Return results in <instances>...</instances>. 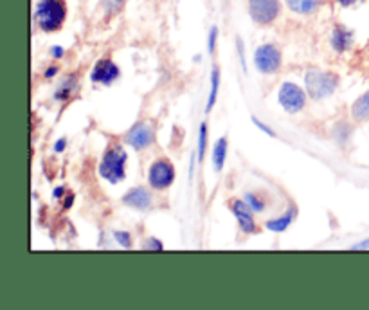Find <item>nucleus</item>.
Segmentation results:
<instances>
[{
    "instance_id": "f257e3e1",
    "label": "nucleus",
    "mask_w": 369,
    "mask_h": 310,
    "mask_svg": "<svg viewBox=\"0 0 369 310\" xmlns=\"http://www.w3.org/2000/svg\"><path fill=\"white\" fill-rule=\"evenodd\" d=\"M65 16H67V10L62 0H40L36 5V24L45 33L58 31L64 25Z\"/></svg>"
},
{
    "instance_id": "f03ea898",
    "label": "nucleus",
    "mask_w": 369,
    "mask_h": 310,
    "mask_svg": "<svg viewBox=\"0 0 369 310\" xmlns=\"http://www.w3.org/2000/svg\"><path fill=\"white\" fill-rule=\"evenodd\" d=\"M306 92L314 99H325L337 90L339 76L326 70H308L305 76Z\"/></svg>"
},
{
    "instance_id": "7ed1b4c3",
    "label": "nucleus",
    "mask_w": 369,
    "mask_h": 310,
    "mask_svg": "<svg viewBox=\"0 0 369 310\" xmlns=\"http://www.w3.org/2000/svg\"><path fill=\"white\" fill-rule=\"evenodd\" d=\"M124 164H126V152H124L123 146L115 144V146L109 148V152L105 153L101 166H99V175L112 184L121 183L124 175H126Z\"/></svg>"
},
{
    "instance_id": "20e7f679",
    "label": "nucleus",
    "mask_w": 369,
    "mask_h": 310,
    "mask_svg": "<svg viewBox=\"0 0 369 310\" xmlns=\"http://www.w3.org/2000/svg\"><path fill=\"white\" fill-rule=\"evenodd\" d=\"M279 0H249L251 18L260 25L272 24L279 15Z\"/></svg>"
},
{
    "instance_id": "39448f33",
    "label": "nucleus",
    "mask_w": 369,
    "mask_h": 310,
    "mask_svg": "<svg viewBox=\"0 0 369 310\" xmlns=\"http://www.w3.org/2000/svg\"><path fill=\"white\" fill-rule=\"evenodd\" d=\"M175 181V168L166 159H159L148 172V183L153 190H166Z\"/></svg>"
},
{
    "instance_id": "423d86ee",
    "label": "nucleus",
    "mask_w": 369,
    "mask_h": 310,
    "mask_svg": "<svg viewBox=\"0 0 369 310\" xmlns=\"http://www.w3.org/2000/svg\"><path fill=\"white\" fill-rule=\"evenodd\" d=\"M254 64H256V69L263 74L277 73L281 67L279 49L272 44L261 45L254 53Z\"/></svg>"
},
{
    "instance_id": "0eeeda50",
    "label": "nucleus",
    "mask_w": 369,
    "mask_h": 310,
    "mask_svg": "<svg viewBox=\"0 0 369 310\" xmlns=\"http://www.w3.org/2000/svg\"><path fill=\"white\" fill-rule=\"evenodd\" d=\"M279 103L286 112H299L306 103V92H303L299 85L283 83L279 89Z\"/></svg>"
},
{
    "instance_id": "6e6552de",
    "label": "nucleus",
    "mask_w": 369,
    "mask_h": 310,
    "mask_svg": "<svg viewBox=\"0 0 369 310\" xmlns=\"http://www.w3.org/2000/svg\"><path fill=\"white\" fill-rule=\"evenodd\" d=\"M153 139H155V132H153L152 125L139 121V123H135L130 128V132L126 133L124 141L132 148H135V150H144V148L152 146Z\"/></svg>"
},
{
    "instance_id": "1a4fd4ad",
    "label": "nucleus",
    "mask_w": 369,
    "mask_h": 310,
    "mask_svg": "<svg viewBox=\"0 0 369 310\" xmlns=\"http://www.w3.org/2000/svg\"><path fill=\"white\" fill-rule=\"evenodd\" d=\"M229 206H231L232 215L236 217L238 224H240L241 231L247 233V235H251V233L256 231V222H254V217H252V213L254 211L249 207V204H247L245 201H238V198H234Z\"/></svg>"
},
{
    "instance_id": "9d476101",
    "label": "nucleus",
    "mask_w": 369,
    "mask_h": 310,
    "mask_svg": "<svg viewBox=\"0 0 369 310\" xmlns=\"http://www.w3.org/2000/svg\"><path fill=\"white\" fill-rule=\"evenodd\" d=\"M119 76V67L110 60H101L98 64L94 65L92 74H90V79L94 83H112L113 79H118Z\"/></svg>"
},
{
    "instance_id": "9b49d317",
    "label": "nucleus",
    "mask_w": 369,
    "mask_h": 310,
    "mask_svg": "<svg viewBox=\"0 0 369 310\" xmlns=\"http://www.w3.org/2000/svg\"><path fill=\"white\" fill-rule=\"evenodd\" d=\"M123 202L126 206L133 207V209H139V211H146L152 207V193L148 192L146 188L137 186L132 188L126 195L123 197Z\"/></svg>"
},
{
    "instance_id": "f8f14e48",
    "label": "nucleus",
    "mask_w": 369,
    "mask_h": 310,
    "mask_svg": "<svg viewBox=\"0 0 369 310\" xmlns=\"http://www.w3.org/2000/svg\"><path fill=\"white\" fill-rule=\"evenodd\" d=\"M351 42H353V33L350 29H346L342 25H335L333 33H331V45L337 53H344L346 49H350Z\"/></svg>"
},
{
    "instance_id": "ddd939ff",
    "label": "nucleus",
    "mask_w": 369,
    "mask_h": 310,
    "mask_svg": "<svg viewBox=\"0 0 369 310\" xmlns=\"http://www.w3.org/2000/svg\"><path fill=\"white\" fill-rule=\"evenodd\" d=\"M286 5L297 15H312L320 5V0H286Z\"/></svg>"
},
{
    "instance_id": "4468645a",
    "label": "nucleus",
    "mask_w": 369,
    "mask_h": 310,
    "mask_svg": "<svg viewBox=\"0 0 369 310\" xmlns=\"http://www.w3.org/2000/svg\"><path fill=\"white\" fill-rule=\"evenodd\" d=\"M295 215H297V209H295V207H290V211H286L283 217L272 218V220L266 222V229H271V231L274 233L285 231V229H288V226H290L292 222H294Z\"/></svg>"
},
{
    "instance_id": "2eb2a0df",
    "label": "nucleus",
    "mask_w": 369,
    "mask_h": 310,
    "mask_svg": "<svg viewBox=\"0 0 369 310\" xmlns=\"http://www.w3.org/2000/svg\"><path fill=\"white\" fill-rule=\"evenodd\" d=\"M351 116H353L355 121H368L369 119V90L364 94V96H360L357 101L351 107Z\"/></svg>"
},
{
    "instance_id": "dca6fc26",
    "label": "nucleus",
    "mask_w": 369,
    "mask_h": 310,
    "mask_svg": "<svg viewBox=\"0 0 369 310\" xmlns=\"http://www.w3.org/2000/svg\"><path fill=\"white\" fill-rule=\"evenodd\" d=\"M227 157V139L221 138L217 144H215V150H213V164H215V170L221 172L223 170V164H226Z\"/></svg>"
},
{
    "instance_id": "f3484780",
    "label": "nucleus",
    "mask_w": 369,
    "mask_h": 310,
    "mask_svg": "<svg viewBox=\"0 0 369 310\" xmlns=\"http://www.w3.org/2000/svg\"><path fill=\"white\" fill-rule=\"evenodd\" d=\"M218 87H220V70H218V67H215L211 73V92H209V99H207V112L213 109V105L217 103Z\"/></svg>"
},
{
    "instance_id": "a211bd4d",
    "label": "nucleus",
    "mask_w": 369,
    "mask_h": 310,
    "mask_svg": "<svg viewBox=\"0 0 369 310\" xmlns=\"http://www.w3.org/2000/svg\"><path fill=\"white\" fill-rule=\"evenodd\" d=\"M243 201L249 204V207H251L254 213H263L265 211V202L261 201L258 195H254V193H245V198Z\"/></svg>"
},
{
    "instance_id": "6ab92c4d",
    "label": "nucleus",
    "mask_w": 369,
    "mask_h": 310,
    "mask_svg": "<svg viewBox=\"0 0 369 310\" xmlns=\"http://www.w3.org/2000/svg\"><path fill=\"white\" fill-rule=\"evenodd\" d=\"M206 146H207V127L206 123H202L200 125V135H198V159H200V161H204Z\"/></svg>"
},
{
    "instance_id": "aec40b11",
    "label": "nucleus",
    "mask_w": 369,
    "mask_h": 310,
    "mask_svg": "<svg viewBox=\"0 0 369 310\" xmlns=\"http://www.w3.org/2000/svg\"><path fill=\"white\" fill-rule=\"evenodd\" d=\"M72 87H74V78H67V81H65L62 87H59L58 90H56V99H67L72 94Z\"/></svg>"
},
{
    "instance_id": "412c9836",
    "label": "nucleus",
    "mask_w": 369,
    "mask_h": 310,
    "mask_svg": "<svg viewBox=\"0 0 369 310\" xmlns=\"http://www.w3.org/2000/svg\"><path fill=\"white\" fill-rule=\"evenodd\" d=\"M113 238L121 244L123 247H132V237H130V233L126 231H113Z\"/></svg>"
},
{
    "instance_id": "4be33fe9",
    "label": "nucleus",
    "mask_w": 369,
    "mask_h": 310,
    "mask_svg": "<svg viewBox=\"0 0 369 310\" xmlns=\"http://www.w3.org/2000/svg\"><path fill=\"white\" fill-rule=\"evenodd\" d=\"M252 121H254V125H256V127L260 128L261 132H265L266 135H271V138H276V133H274V130H271V128L266 127V125L263 123V121H260V119H256V118H252Z\"/></svg>"
},
{
    "instance_id": "5701e85b",
    "label": "nucleus",
    "mask_w": 369,
    "mask_h": 310,
    "mask_svg": "<svg viewBox=\"0 0 369 310\" xmlns=\"http://www.w3.org/2000/svg\"><path fill=\"white\" fill-rule=\"evenodd\" d=\"M143 249H155V251H159V249H163V244L159 240H155V238H148L143 244Z\"/></svg>"
},
{
    "instance_id": "b1692460",
    "label": "nucleus",
    "mask_w": 369,
    "mask_h": 310,
    "mask_svg": "<svg viewBox=\"0 0 369 310\" xmlns=\"http://www.w3.org/2000/svg\"><path fill=\"white\" fill-rule=\"evenodd\" d=\"M217 36H218V29L213 27L211 33H209V53H215V44H217Z\"/></svg>"
},
{
    "instance_id": "393cba45",
    "label": "nucleus",
    "mask_w": 369,
    "mask_h": 310,
    "mask_svg": "<svg viewBox=\"0 0 369 310\" xmlns=\"http://www.w3.org/2000/svg\"><path fill=\"white\" fill-rule=\"evenodd\" d=\"M65 144H67V141H65V139H59V141H58V143H56L55 144V150H56V152H64V150H65Z\"/></svg>"
},
{
    "instance_id": "a878e982",
    "label": "nucleus",
    "mask_w": 369,
    "mask_h": 310,
    "mask_svg": "<svg viewBox=\"0 0 369 310\" xmlns=\"http://www.w3.org/2000/svg\"><path fill=\"white\" fill-rule=\"evenodd\" d=\"M56 73H58V67H51V69L45 70V78L51 79V78H53V76H55Z\"/></svg>"
},
{
    "instance_id": "bb28decb",
    "label": "nucleus",
    "mask_w": 369,
    "mask_h": 310,
    "mask_svg": "<svg viewBox=\"0 0 369 310\" xmlns=\"http://www.w3.org/2000/svg\"><path fill=\"white\" fill-rule=\"evenodd\" d=\"M359 0H339V4L342 5V8H350V5L357 4Z\"/></svg>"
},
{
    "instance_id": "cd10ccee",
    "label": "nucleus",
    "mask_w": 369,
    "mask_h": 310,
    "mask_svg": "<svg viewBox=\"0 0 369 310\" xmlns=\"http://www.w3.org/2000/svg\"><path fill=\"white\" fill-rule=\"evenodd\" d=\"M353 249H369V238L368 240H362L360 244H357V246H353Z\"/></svg>"
},
{
    "instance_id": "c85d7f7f",
    "label": "nucleus",
    "mask_w": 369,
    "mask_h": 310,
    "mask_svg": "<svg viewBox=\"0 0 369 310\" xmlns=\"http://www.w3.org/2000/svg\"><path fill=\"white\" fill-rule=\"evenodd\" d=\"M53 56L55 58H62L64 56V49L62 47H53Z\"/></svg>"
},
{
    "instance_id": "c756f323",
    "label": "nucleus",
    "mask_w": 369,
    "mask_h": 310,
    "mask_svg": "<svg viewBox=\"0 0 369 310\" xmlns=\"http://www.w3.org/2000/svg\"><path fill=\"white\" fill-rule=\"evenodd\" d=\"M72 202H74V195H67V201H65V204H64V209H69Z\"/></svg>"
},
{
    "instance_id": "7c9ffc66",
    "label": "nucleus",
    "mask_w": 369,
    "mask_h": 310,
    "mask_svg": "<svg viewBox=\"0 0 369 310\" xmlns=\"http://www.w3.org/2000/svg\"><path fill=\"white\" fill-rule=\"evenodd\" d=\"M64 193H65L64 188H58V190H55V197H56V198H58V197H64Z\"/></svg>"
},
{
    "instance_id": "2f4dec72",
    "label": "nucleus",
    "mask_w": 369,
    "mask_h": 310,
    "mask_svg": "<svg viewBox=\"0 0 369 310\" xmlns=\"http://www.w3.org/2000/svg\"><path fill=\"white\" fill-rule=\"evenodd\" d=\"M112 2V5H115V8H119V5L123 4V0H110Z\"/></svg>"
}]
</instances>
